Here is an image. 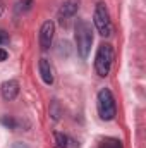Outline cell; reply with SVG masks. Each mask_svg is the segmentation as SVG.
I'll use <instances>...</instances> for the list:
<instances>
[{"mask_svg": "<svg viewBox=\"0 0 146 148\" xmlns=\"http://www.w3.org/2000/svg\"><path fill=\"white\" fill-rule=\"evenodd\" d=\"M76 47H77V53L81 59H86L89 50H91V43H93V31H91V26L83 21V19H77L76 23Z\"/></svg>", "mask_w": 146, "mask_h": 148, "instance_id": "1", "label": "cell"}, {"mask_svg": "<svg viewBox=\"0 0 146 148\" xmlns=\"http://www.w3.org/2000/svg\"><path fill=\"white\" fill-rule=\"evenodd\" d=\"M112 62H113V48L108 43H102L96 50V57H95V71L98 76L105 77L110 73V67H112Z\"/></svg>", "mask_w": 146, "mask_h": 148, "instance_id": "2", "label": "cell"}, {"mask_svg": "<svg viewBox=\"0 0 146 148\" xmlns=\"http://www.w3.org/2000/svg\"><path fill=\"white\" fill-rule=\"evenodd\" d=\"M96 107H98V114L103 121H112L117 114V107H115V100L113 95L108 88H103L98 91V100H96Z\"/></svg>", "mask_w": 146, "mask_h": 148, "instance_id": "3", "label": "cell"}, {"mask_svg": "<svg viewBox=\"0 0 146 148\" xmlns=\"http://www.w3.org/2000/svg\"><path fill=\"white\" fill-rule=\"evenodd\" d=\"M93 23L98 29V33L102 36H110L113 28H112V21H110L108 10L105 7V3H96V9H95V14H93Z\"/></svg>", "mask_w": 146, "mask_h": 148, "instance_id": "4", "label": "cell"}, {"mask_svg": "<svg viewBox=\"0 0 146 148\" xmlns=\"http://www.w3.org/2000/svg\"><path fill=\"white\" fill-rule=\"evenodd\" d=\"M53 35H55V24L52 21H45L41 24V29H40V47L43 50H48L52 47Z\"/></svg>", "mask_w": 146, "mask_h": 148, "instance_id": "5", "label": "cell"}, {"mask_svg": "<svg viewBox=\"0 0 146 148\" xmlns=\"http://www.w3.org/2000/svg\"><path fill=\"white\" fill-rule=\"evenodd\" d=\"M79 3H81V0H65L60 5V9H59V19L64 23L65 19L72 17L74 14L79 10Z\"/></svg>", "mask_w": 146, "mask_h": 148, "instance_id": "6", "label": "cell"}, {"mask_svg": "<svg viewBox=\"0 0 146 148\" xmlns=\"http://www.w3.org/2000/svg\"><path fill=\"white\" fill-rule=\"evenodd\" d=\"M0 91H2V97H3L5 100H14V98L19 95V83L14 81V79H9V81L2 83Z\"/></svg>", "mask_w": 146, "mask_h": 148, "instance_id": "7", "label": "cell"}, {"mask_svg": "<svg viewBox=\"0 0 146 148\" xmlns=\"http://www.w3.org/2000/svg\"><path fill=\"white\" fill-rule=\"evenodd\" d=\"M40 74H41V79L46 83V84H52L53 83V71H52V66H50V60L48 59H40Z\"/></svg>", "mask_w": 146, "mask_h": 148, "instance_id": "8", "label": "cell"}, {"mask_svg": "<svg viewBox=\"0 0 146 148\" xmlns=\"http://www.w3.org/2000/svg\"><path fill=\"white\" fill-rule=\"evenodd\" d=\"M98 148H122V143L117 138H105L100 141Z\"/></svg>", "mask_w": 146, "mask_h": 148, "instance_id": "9", "label": "cell"}, {"mask_svg": "<svg viewBox=\"0 0 146 148\" xmlns=\"http://www.w3.org/2000/svg\"><path fill=\"white\" fill-rule=\"evenodd\" d=\"M69 147V138L64 133H55V148H67Z\"/></svg>", "mask_w": 146, "mask_h": 148, "instance_id": "10", "label": "cell"}, {"mask_svg": "<svg viewBox=\"0 0 146 148\" xmlns=\"http://www.w3.org/2000/svg\"><path fill=\"white\" fill-rule=\"evenodd\" d=\"M0 122H2L5 127H9V129H16V121H14L12 117H7V115H5V117L0 119Z\"/></svg>", "mask_w": 146, "mask_h": 148, "instance_id": "11", "label": "cell"}, {"mask_svg": "<svg viewBox=\"0 0 146 148\" xmlns=\"http://www.w3.org/2000/svg\"><path fill=\"white\" fill-rule=\"evenodd\" d=\"M10 41V36H9V33L5 31V29H0V47L2 45H7Z\"/></svg>", "mask_w": 146, "mask_h": 148, "instance_id": "12", "label": "cell"}, {"mask_svg": "<svg viewBox=\"0 0 146 148\" xmlns=\"http://www.w3.org/2000/svg\"><path fill=\"white\" fill-rule=\"evenodd\" d=\"M7 57H9V53H7V50H3V48H0V62H3V60H7Z\"/></svg>", "mask_w": 146, "mask_h": 148, "instance_id": "13", "label": "cell"}, {"mask_svg": "<svg viewBox=\"0 0 146 148\" xmlns=\"http://www.w3.org/2000/svg\"><path fill=\"white\" fill-rule=\"evenodd\" d=\"M3 10H5V3H3V0H0V16L3 14Z\"/></svg>", "mask_w": 146, "mask_h": 148, "instance_id": "14", "label": "cell"}]
</instances>
